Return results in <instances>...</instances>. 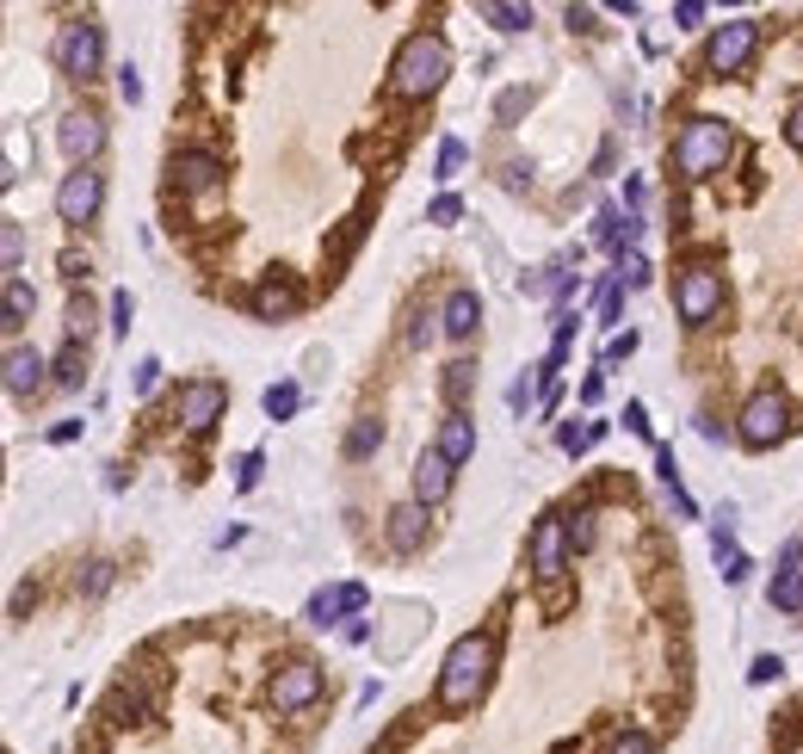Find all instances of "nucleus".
Returning a JSON list of instances; mask_svg holds the SVG:
<instances>
[{
  "instance_id": "nucleus-10",
  "label": "nucleus",
  "mask_w": 803,
  "mask_h": 754,
  "mask_svg": "<svg viewBox=\"0 0 803 754\" xmlns=\"http://www.w3.org/2000/svg\"><path fill=\"white\" fill-rule=\"evenodd\" d=\"M99 205H106V180H99L94 168L62 174V186H57V217H62V223H94Z\"/></svg>"
},
{
  "instance_id": "nucleus-29",
  "label": "nucleus",
  "mask_w": 803,
  "mask_h": 754,
  "mask_svg": "<svg viewBox=\"0 0 803 754\" xmlns=\"http://www.w3.org/2000/svg\"><path fill=\"white\" fill-rule=\"evenodd\" d=\"M613 260H618V279H625V291H643V285H650V260H643V254H637V248H618L613 254Z\"/></svg>"
},
{
  "instance_id": "nucleus-25",
  "label": "nucleus",
  "mask_w": 803,
  "mask_h": 754,
  "mask_svg": "<svg viewBox=\"0 0 803 754\" xmlns=\"http://www.w3.org/2000/svg\"><path fill=\"white\" fill-rule=\"evenodd\" d=\"M378 445H383V421H371V415H365V421H353V433H346V458H353V465H359V458H371Z\"/></svg>"
},
{
  "instance_id": "nucleus-32",
  "label": "nucleus",
  "mask_w": 803,
  "mask_h": 754,
  "mask_svg": "<svg viewBox=\"0 0 803 754\" xmlns=\"http://www.w3.org/2000/svg\"><path fill=\"white\" fill-rule=\"evenodd\" d=\"M81 378H87V359H81V347H62V353H57V384H62V390H81Z\"/></svg>"
},
{
  "instance_id": "nucleus-21",
  "label": "nucleus",
  "mask_w": 803,
  "mask_h": 754,
  "mask_svg": "<svg viewBox=\"0 0 803 754\" xmlns=\"http://www.w3.org/2000/svg\"><path fill=\"white\" fill-rule=\"evenodd\" d=\"M25 322H32V285H25V279H7V297H0V329L20 334Z\"/></svg>"
},
{
  "instance_id": "nucleus-27",
  "label": "nucleus",
  "mask_w": 803,
  "mask_h": 754,
  "mask_svg": "<svg viewBox=\"0 0 803 754\" xmlns=\"http://www.w3.org/2000/svg\"><path fill=\"white\" fill-rule=\"evenodd\" d=\"M470 390H477V366H470V359H452V366H445V403H452V415H458V403Z\"/></svg>"
},
{
  "instance_id": "nucleus-47",
  "label": "nucleus",
  "mask_w": 803,
  "mask_h": 754,
  "mask_svg": "<svg viewBox=\"0 0 803 754\" xmlns=\"http://www.w3.org/2000/svg\"><path fill=\"white\" fill-rule=\"evenodd\" d=\"M625 427H631V433H650V415H643V403H625Z\"/></svg>"
},
{
  "instance_id": "nucleus-9",
  "label": "nucleus",
  "mask_w": 803,
  "mask_h": 754,
  "mask_svg": "<svg viewBox=\"0 0 803 754\" xmlns=\"http://www.w3.org/2000/svg\"><path fill=\"white\" fill-rule=\"evenodd\" d=\"M754 44H761V25H754V20L717 25V32H711V44H705V69H711V75H736V69L754 57Z\"/></svg>"
},
{
  "instance_id": "nucleus-33",
  "label": "nucleus",
  "mask_w": 803,
  "mask_h": 754,
  "mask_svg": "<svg viewBox=\"0 0 803 754\" xmlns=\"http://www.w3.org/2000/svg\"><path fill=\"white\" fill-rule=\"evenodd\" d=\"M458 168H464V143H458V136H445L440 161H433V180H458Z\"/></svg>"
},
{
  "instance_id": "nucleus-13",
  "label": "nucleus",
  "mask_w": 803,
  "mask_h": 754,
  "mask_svg": "<svg viewBox=\"0 0 803 754\" xmlns=\"http://www.w3.org/2000/svg\"><path fill=\"white\" fill-rule=\"evenodd\" d=\"M569 526L563 520H538L532 526V576L538 581H556L563 569H569Z\"/></svg>"
},
{
  "instance_id": "nucleus-15",
  "label": "nucleus",
  "mask_w": 803,
  "mask_h": 754,
  "mask_svg": "<svg viewBox=\"0 0 803 754\" xmlns=\"http://www.w3.org/2000/svg\"><path fill=\"white\" fill-rule=\"evenodd\" d=\"M44 371H50V359H44L38 347L13 341V347H7V396H13V403L38 396V390H44Z\"/></svg>"
},
{
  "instance_id": "nucleus-8",
  "label": "nucleus",
  "mask_w": 803,
  "mask_h": 754,
  "mask_svg": "<svg viewBox=\"0 0 803 754\" xmlns=\"http://www.w3.org/2000/svg\"><path fill=\"white\" fill-rule=\"evenodd\" d=\"M674 304H680V322H687V329H705L711 316L724 310V272L692 267L687 279H680V291H674Z\"/></svg>"
},
{
  "instance_id": "nucleus-30",
  "label": "nucleus",
  "mask_w": 803,
  "mask_h": 754,
  "mask_svg": "<svg viewBox=\"0 0 803 754\" xmlns=\"http://www.w3.org/2000/svg\"><path fill=\"white\" fill-rule=\"evenodd\" d=\"M0 260H7V279H20V260H25V230L7 217V230H0Z\"/></svg>"
},
{
  "instance_id": "nucleus-45",
  "label": "nucleus",
  "mask_w": 803,
  "mask_h": 754,
  "mask_svg": "<svg viewBox=\"0 0 803 754\" xmlns=\"http://www.w3.org/2000/svg\"><path fill=\"white\" fill-rule=\"evenodd\" d=\"M155 384H161V366H155V359H143V366H136V396H149Z\"/></svg>"
},
{
  "instance_id": "nucleus-40",
  "label": "nucleus",
  "mask_w": 803,
  "mask_h": 754,
  "mask_svg": "<svg viewBox=\"0 0 803 754\" xmlns=\"http://www.w3.org/2000/svg\"><path fill=\"white\" fill-rule=\"evenodd\" d=\"M785 143H791V149L803 156V94L791 99V112H785Z\"/></svg>"
},
{
  "instance_id": "nucleus-3",
  "label": "nucleus",
  "mask_w": 803,
  "mask_h": 754,
  "mask_svg": "<svg viewBox=\"0 0 803 754\" xmlns=\"http://www.w3.org/2000/svg\"><path fill=\"white\" fill-rule=\"evenodd\" d=\"M729 149H736V131L724 118H692L687 131L674 136V168L687 180H711V174H724Z\"/></svg>"
},
{
  "instance_id": "nucleus-51",
  "label": "nucleus",
  "mask_w": 803,
  "mask_h": 754,
  "mask_svg": "<svg viewBox=\"0 0 803 754\" xmlns=\"http://www.w3.org/2000/svg\"><path fill=\"white\" fill-rule=\"evenodd\" d=\"M69 440H81V421H62V427H50V445H69Z\"/></svg>"
},
{
  "instance_id": "nucleus-28",
  "label": "nucleus",
  "mask_w": 803,
  "mask_h": 754,
  "mask_svg": "<svg viewBox=\"0 0 803 754\" xmlns=\"http://www.w3.org/2000/svg\"><path fill=\"white\" fill-rule=\"evenodd\" d=\"M260 403H267V421H291V415L304 408V390H297V384H272Z\"/></svg>"
},
{
  "instance_id": "nucleus-11",
  "label": "nucleus",
  "mask_w": 803,
  "mask_h": 754,
  "mask_svg": "<svg viewBox=\"0 0 803 754\" xmlns=\"http://www.w3.org/2000/svg\"><path fill=\"white\" fill-rule=\"evenodd\" d=\"M365 600H371V594H365L359 581H341V588H316V594H309V606H304V619L328 631V625H341V619H359Z\"/></svg>"
},
{
  "instance_id": "nucleus-12",
  "label": "nucleus",
  "mask_w": 803,
  "mask_h": 754,
  "mask_svg": "<svg viewBox=\"0 0 803 754\" xmlns=\"http://www.w3.org/2000/svg\"><path fill=\"white\" fill-rule=\"evenodd\" d=\"M57 143H62V156L75 161V168H87V161L106 149V118L99 112H69L57 124Z\"/></svg>"
},
{
  "instance_id": "nucleus-46",
  "label": "nucleus",
  "mask_w": 803,
  "mask_h": 754,
  "mask_svg": "<svg viewBox=\"0 0 803 754\" xmlns=\"http://www.w3.org/2000/svg\"><path fill=\"white\" fill-rule=\"evenodd\" d=\"M748 569H754V563H748L742 551H736V557L724 563V581H729V588H742V581H748Z\"/></svg>"
},
{
  "instance_id": "nucleus-31",
  "label": "nucleus",
  "mask_w": 803,
  "mask_h": 754,
  "mask_svg": "<svg viewBox=\"0 0 803 754\" xmlns=\"http://www.w3.org/2000/svg\"><path fill=\"white\" fill-rule=\"evenodd\" d=\"M618 316H625V279H606V285H600V322H606V329H618Z\"/></svg>"
},
{
  "instance_id": "nucleus-24",
  "label": "nucleus",
  "mask_w": 803,
  "mask_h": 754,
  "mask_svg": "<svg viewBox=\"0 0 803 754\" xmlns=\"http://www.w3.org/2000/svg\"><path fill=\"white\" fill-rule=\"evenodd\" d=\"M766 600H773V613H803V569H779Z\"/></svg>"
},
{
  "instance_id": "nucleus-5",
  "label": "nucleus",
  "mask_w": 803,
  "mask_h": 754,
  "mask_svg": "<svg viewBox=\"0 0 803 754\" xmlns=\"http://www.w3.org/2000/svg\"><path fill=\"white\" fill-rule=\"evenodd\" d=\"M99 62H106V38H99L94 20H69L57 32V69L69 81H94Z\"/></svg>"
},
{
  "instance_id": "nucleus-19",
  "label": "nucleus",
  "mask_w": 803,
  "mask_h": 754,
  "mask_svg": "<svg viewBox=\"0 0 803 754\" xmlns=\"http://www.w3.org/2000/svg\"><path fill=\"white\" fill-rule=\"evenodd\" d=\"M421 544H427V507L421 502H402L396 514H390V551L408 557V551H421Z\"/></svg>"
},
{
  "instance_id": "nucleus-50",
  "label": "nucleus",
  "mask_w": 803,
  "mask_h": 754,
  "mask_svg": "<svg viewBox=\"0 0 803 754\" xmlns=\"http://www.w3.org/2000/svg\"><path fill=\"white\" fill-rule=\"evenodd\" d=\"M600 396H606V378H600V371H593V378H588V384H581V403H600Z\"/></svg>"
},
{
  "instance_id": "nucleus-38",
  "label": "nucleus",
  "mask_w": 803,
  "mask_h": 754,
  "mask_svg": "<svg viewBox=\"0 0 803 754\" xmlns=\"http://www.w3.org/2000/svg\"><path fill=\"white\" fill-rule=\"evenodd\" d=\"M779 675H785L779 656H754V662H748V680H754V687H766V680H779Z\"/></svg>"
},
{
  "instance_id": "nucleus-36",
  "label": "nucleus",
  "mask_w": 803,
  "mask_h": 754,
  "mask_svg": "<svg viewBox=\"0 0 803 754\" xmlns=\"http://www.w3.org/2000/svg\"><path fill=\"white\" fill-rule=\"evenodd\" d=\"M613 754H655V736L650 730H618Z\"/></svg>"
},
{
  "instance_id": "nucleus-43",
  "label": "nucleus",
  "mask_w": 803,
  "mask_h": 754,
  "mask_svg": "<svg viewBox=\"0 0 803 754\" xmlns=\"http://www.w3.org/2000/svg\"><path fill=\"white\" fill-rule=\"evenodd\" d=\"M699 20H705V0H680V7H674V25H680V32H692Z\"/></svg>"
},
{
  "instance_id": "nucleus-1",
  "label": "nucleus",
  "mask_w": 803,
  "mask_h": 754,
  "mask_svg": "<svg viewBox=\"0 0 803 754\" xmlns=\"http://www.w3.org/2000/svg\"><path fill=\"white\" fill-rule=\"evenodd\" d=\"M452 75V44L440 32H415L390 62V94L396 99H433Z\"/></svg>"
},
{
  "instance_id": "nucleus-18",
  "label": "nucleus",
  "mask_w": 803,
  "mask_h": 754,
  "mask_svg": "<svg viewBox=\"0 0 803 754\" xmlns=\"http://www.w3.org/2000/svg\"><path fill=\"white\" fill-rule=\"evenodd\" d=\"M254 316H260V322L297 316V285H291V279H260V285H254Z\"/></svg>"
},
{
  "instance_id": "nucleus-44",
  "label": "nucleus",
  "mask_w": 803,
  "mask_h": 754,
  "mask_svg": "<svg viewBox=\"0 0 803 754\" xmlns=\"http://www.w3.org/2000/svg\"><path fill=\"white\" fill-rule=\"evenodd\" d=\"M118 94H124V106H136V99H143V81H136V69H131V62L118 69Z\"/></svg>"
},
{
  "instance_id": "nucleus-20",
  "label": "nucleus",
  "mask_w": 803,
  "mask_h": 754,
  "mask_svg": "<svg viewBox=\"0 0 803 754\" xmlns=\"http://www.w3.org/2000/svg\"><path fill=\"white\" fill-rule=\"evenodd\" d=\"M440 452L452 458V465H464V458H477V421L470 415H445V427H440Z\"/></svg>"
},
{
  "instance_id": "nucleus-2",
  "label": "nucleus",
  "mask_w": 803,
  "mask_h": 754,
  "mask_svg": "<svg viewBox=\"0 0 803 754\" xmlns=\"http://www.w3.org/2000/svg\"><path fill=\"white\" fill-rule=\"evenodd\" d=\"M489 675H495V643L477 638V631L458 638L440 662V705L445 712H470L482 699V687H489Z\"/></svg>"
},
{
  "instance_id": "nucleus-17",
  "label": "nucleus",
  "mask_w": 803,
  "mask_h": 754,
  "mask_svg": "<svg viewBox=\"0 0 803 754\" xmlns=\"http://www.w3.org/2000/svg\"><path fill=\"white\" fill-rule=\"evenodd\" d=\"M440 329L452 334V341H470V334L482 329V297L470 285H458L452 297H445V310H440Z\"/></svg>"
},
{
  "instance_id": "nucleus-26",
  "label": "nucleus",
  "mask_w": 803,
  "mask_h": 754,
  "mask_svg": "<svg viewBox=\"0 0 803 754\" xmlns=\"http://www.w3.org/2000/svg\"><path fill=\"white\" fill-rule=\"evenodd\" d=\"M600 433H606V421H563V427H556V445L575 458V452H588Z\"/></svg>"
},
{
  "instance_id": "nucleus-23",
  "label": "nucleus",
  "mask_w": 803,
  "mask_h": 754,
  "mask_svg": "<svg viewBox=\"0 0 803 754\" xmlns=\"http://www.w3.org/2000/svg\"><path fill=\"white\" fill-rule=\"evenodd\" d=\"M482 20L495 25V32H507V38H514V32H526V25H532V7H514V0H482L477 7Z\"/></svg>"
},
{
  "instance_id": "nucleus-14",
  "label": "nucleus",
  "mask_w": 803,
  "mask_h": 754,
  "mask_svg": "<svg viewBox=\"0 0 803 754\" xmlns=\"http://www.w3.org/2000/svg\"><path fill=\"white\" fill-rule=\"evenodd\" d=\"M452 477H458V465L445 458L440 445H427L421 458H415V502H421V507H440L445 495H452Z\"/></svg>"
},
{
  "instance_id": "nucleus-4",
  "label": "nucleus",
  "mask_w": 803,
  "mask_h": 754,
  "mask_svg": "<svg viewBox=\"0 0 803 754\" xmlns=\"http://www.w3.org/2000/svg\"><path fill=\"white\" fill-rule=\"evenodd\" d=\"M791 433V403H785V390H754L742 408V421H736V440L748 452H766V445H779Z\"/></svg>"
},
{
  "instance_id": "nucleus-42",
  "label": "nucleus",
  "mask_w": 803,
  "mask_h": 754,
  "mask_svg": "<svg viewBox=\"0 0 803 754\" xmlns=\"http://www.w3.org/2000/svg\"><path fill=\"white\" fill-rule=\"evenodd\" d=\"M131 316H136L131 291H118V297H112V329H118V334H131Z\"/></svg>"
},
{
  "instance_id": "nucleus-16",
  "label": "nucleus",
  "mask_w": 803,
  "mask_h": 754,
  "mask_svg": "<svg viewBox=\"0 0 803 754\" xmlns=\"http://www.w3.org/2000/svg\"><path fill=\"white\" fill-rule=\"evenodd\" d=\"M173 186H180V193L186 198H205V193H217V186H223V161L217 156H198V149H186V156H173Z\"/></svg>"
},
{
  "instance_id": "nucleus-41",
  "label": "nucleus",
  "mask_w": 803,
  "mask_h": 754,
  "mask_svg": "<svg viewBox=\"0 0 803 754\" xmlns=\"http://www.w3.org/2000/svg\"><path fill=\"white\" fill-rule=\"evenodd\" d=\"M260 452H248V458H242V465H235V489H260Z\"/></svg>"
},
{
  "instance_id": "nucleus-34",
  "label": "nucleus",
  "mask_w": 803,
  "mask_h": 754,
  "mask_svg": "<svg viewBox=\"0 0 803 754\" xmlns=\"http://www.w3.org/2000/svg\"><path fill=\"white\" fill-rule=\"evenodd\" d=\"M593 520H600L593 507H581V514H575V520H569V544H575V551H593V532H600V526H593Z\"/></svg>"
},
{
  "instance_id": "nucleus-37",
  "label": "nucleus",
  "mask_w": 803,
  "mask_h": 754,
  "mask_svg": "<svg viewBox=\"0 0 803 754\" xmlns=\"http://www.w3.org/2000/svg\"><path fill=\"white\" fill-rule=\"evenodd\" d=\"M631 353H637V334H631V329H625V334H613V341H606V359H600V371H606V366H618V359H631Z\"/></svg>"
},
{
  "instance_id": "nucleus-22",
  "label": "nucleus",
  "mask_w": 803,
  "mask_h": 754,
  "mask_svg": "<svg viewBox=\"0 0 803 754\" xmlns=\"http://www.w3.org/2000/svg\"><path fill=\"white\" fill-rule=\"evenodd\" d=\"M538 403H544V366H526L514 378V390H507V408H514V415H532Z\"/></svg>"
},
{
  "instance_id": "nucleus-48",
  "label": "nucleus",
  "mask_w": 803,
  "mask_h": 754,
  "mask_svg": "<svg viewBox=\"0 0 803 754\" xmlns=\"http://www.w3.org/2000/svg\"><path fill=\"white\" fill-rule=\"evenodd\" d=\"M341 638H346V643H365V638H371V619H346Z\"/></svg>"
},
{
  "instance_id": "nucleus-49",
  "label": "nucleus",
  "mask_w": 803,
  "mask_h": 754,
  "mask_svg": "<svg viewBox=\"0 0 803 754\" xmlns=\"http://www.w3.org/2000/svg\"><path fill=\"white\" fill-rule=\"evenodd\" d=\"M803 563V539H785V551H779V569H798Z\"/></svg>"
},
{
  "instance_id": "nucleus-7",
  "label": "nucleus",
  "mask_w": 803,
  "mask_h": 754,
  "mask_svg": "<svg viewBox=\"0 0 803 754\" xmlns=\"http://www.w3.org/2000/svg\"><path fill=\"white\" fill-rule=\"evenodd\" d=\"M267 699H272V712L279 717H297V712H309L316 699H322V668L316 662H285L279 675H272V687H267Z\"/></svg>"
},
{
  "instance_id": "nucleus-6",
  "label": "nucleus",
  "mask_w": 803,
  "mask_h": 754,
  "mask_svg": "<svg viewBox=\"0 0 803 754\" xmlns=\"http://www.w3.org/2000/svg\"><path fill=\"white\" fill-rule=\"evenodd\" d=\"M223 408H230V390L217 384V378H192L173 396V421H180V433H211L223 421Z\"/></svg>"
},
{
  "instance_id": "nucleus-35",
  "label": "nucleus",
  "mask_w": 803,
  "mask_h": 754,
  "mask_svg": "<svg viewBox=\"0 0 803 754\" xmlns=\"http://www.w3.org/2000/svg\"><path fill=\"white\" fill-rule=\"evenodd\" d=\"M458 217H464V205H458V198H452V193H440V198H433V205H427V223H440V230H452Z\"/></svg>"
},
{
  "instance_id": "nucleus-39",
  "label": "nucleus",
  "mask_w": 803,
  "mask_h": 754,
  "mask_svg": "<svg viewBox=\"0 0 803 754\" xmlns=\"http://www.w3.org/2000/svg\"><path fill=\"white\" fill-rule=\"evenodd\" d=\"M112 588V563H87V576H81V594H106Z\"/></svg>"
}]
</instances>
